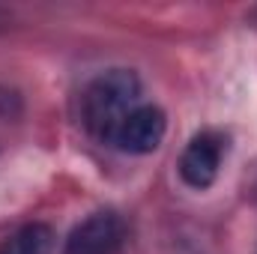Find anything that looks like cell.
I'll return each mask as SVG.
<instances>
[{
    "instance_id": "4",
    "label": "cell",
    "mask_w": 257,
    "mask_h": 254,
    "mask_svg": "<svg viewBox=\"0 0 257 254\" xmlns=\"http://www.w3.org/2000/svg\"><path fill=\"white\" fill-rule=\"evenodd\" d=\"M221 159H224V138L218 132H209V129L197 132L180 156V165H177L180 180L194 191L209 189L218 180Z\"/></svg>"
},
{
    "instance_id": "5",
    "label": "cell",
    "mask_w": 257,
    "mask_h": 254,
    "mask_svg": "<svg viewBox=\"0 0 257 254\" xmlns=\"http://www.w3.org/2000/svg\"><path fill=\"white\" fill-rule=\"evenodd\" d=\"M51 245H54V230L48 224L33 221L15 230L0 245V254H51Z\"/></svg>"
},
{
    "instance_id": "2",
    "label": "cell",
    "mask_w": 257,
    "mask_h": 254,
    "mask_svg": "<svg viewBox=\"0 0 257 254\" xmlns=\"http://www.w3.org/2000/svg\"><path fill=\"white\" fill-rule=\"evenodd\" d=\"M128 227L117 209H99L72 227L63 254H120Z\"/></svg>"
},
{
    "instance_id": "3",
    "label": "cell",
    "mask_w": 257,
    "mask_h": 254,
    "mask_svg": "<svg viewBox=\"0 0 257 254\" xmlns=\"http://www.w3.org/2000/svg\"><path fill=\"white\" fill-rule=\"evenodd\" d=\"M168 132V117L159 105H147L141 102L126 120L120 123V129L111 138V147H117L120 153L128 156H150L162 147Z\"/></svg>"
},
{
    "instance_id": "1",
    "label": "cell",
    "mask_w": 257,
    "mask_h": 254,
    "mask_svg": "<svg viewBox=\"0 0 257 254\" xmlns=\"http://www.w3.org/2000/svg\"><path fill=\"white\" fill-rule=\"evenodd\" d=\"M141 105V78L135 69H105L81 93V123L99 141L111 144L120 123Z\"/></svg>"
}]
</instances>
